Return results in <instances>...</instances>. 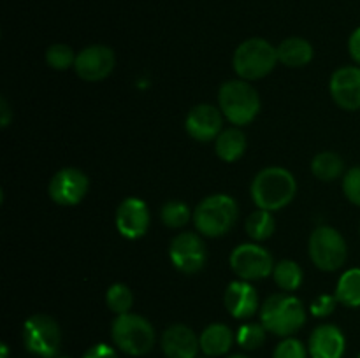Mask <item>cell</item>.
<instances>
[{
  "instance_id": "obj_1",
  "label": "cell",
  "mask_w": 360,
  "mask_h": 358,
  "mask_svg": "<svg viewBox=\"0 0 360 358\" xmlns=\"http://www.w3.org/2000/svg\"><path fill=\"white\" fill-rule=\"evenodd\" d=\"M297 193V183L283 167H266L252 183V199L259 209L274 213L287 207Z\"/></svg>"
},
{
  "instance_id": "obj_2",
  "label": "cell",
  "mask_w": 360,
  "mask_h": 358,
  "mask_svg": "<svg viewBox=\"0 0 360 358\" xmlns=\"http://www.w3.org/2000/svg\"><path fill=\"white\" fill-rule=\"evenodd\" d=\"M260 323L274 336L290 337L306 323V307L294 295L274 293L262 304Z\"/></svg>"
},
{
  "instance_id": "obj_3",
  "label": "cell",
  "mask_w": 360,
  "mask_h": 358,
  "mask_svg": "<svg viewBox=\"0 0 360 358\" xmlns=\"http://www.w3.org/2000/svg\"><path fill=\"white\" fill-rule=\"evenodd\" d=\"M239 216L238 202L231 195H210L195 207L193 223L199 234L206 237H221L234 228Z\"/></svg>"
},
{
  "instance_id": "obj_4",
  "label": "cell",
  "mask_w": 360,
  "mask_h": 358,
  "mask_svg": "<svg viewBox=\"0 0 360 358\" xmlns=\"http://www.w3.org/2000/svg\"><path fill=\"white\" fill-rule=\"evenodd\" d=\"M218 104L225 118L236 126L252 123L260 111L259 93L245 79H232L221 84L218 91Z\"/></svg>"
},
{
  "instance_id": "obj_5",
  "label": "cell",
  "mask_w": 360,
  "mask_h": 358,
  "mask_svg": "<svg viewBox=\"0 0 360 358\" xmlns=\"http://www.w3.org/2000/svg\"><path fill=\"white\" fill-rule=\"evenodd\" d=\"M278 51L266 39H246L238 46L232 58L236 74L245 81H257L273 72L276 67Z\"/></svg>"
},
{
  "instance_id": "obj_6",
  "label": "cell",
  "mask_w": 360,
  "mask_h": 358,
  "mask_svg": "<svg viewBox=\"0 0 360 358\" xmlns=\"http://www.w3.org/2000/svg\"><path fill=\"white\" fill-rule=\"evenodd\" d=\"M111 336L116 346L127 354L143 357L155 346V329L144 316L125 312L112 321Z\"/></svg>"
},
{
  "instance_id": "obj_7",
  "label": "cell",
  "mask_w": 360,
  "mask_h": 358,
  "mask_svg": "<svg viewBox=\"0 0 360 358\" xmlns=\"http://www.w3.org/2000/svg\"><path fill=\"white\" fill-rule=\"evenodd\" d=\"M308 253L316 269L334 272V270L341 269L347 262V241L336 228L322 225V227L313 230L311 237H309Z\"/></svg>"
},
{
  "instance_id": "obj_8",
  "label": "cell",
  "mask_w": 360,
  "mask_h": 358,
  "mask_svg": "<svg viewBox=\"0 0 360 358\" xmlns=\"http://www.w3.org/2000/svg\"><path fill=\"white\" fill-rule=\"evenodd\" d=\"M23 344L30 353L55 358L62 344V330L49 314H34L23 325Z\"/></svg>"
},
{
  "instance_id": "obj_9",
  "label": "cell",
  "mask_w": 360,
  "mask_h": 358,
  "mask_svg": "<svg viewBox=\"0 0 360 358\" xmlns=\"http://www.w3.org/2000/svg\"><path fill=\"white\" fill-rule=\"evenodd\" d=\"M231 267L239 279L260 281L273 274L274 260L262 246L246 242V244H239L231 253Z\"/></svg>"
},
{
  "instance_id": "obj_10",
  "label": "cell",
  "mask_w": 360,
  "mask_h": 358,
  "mask_svg": "<svg viewBox=\"0 0 360 358\" xmlns=\"http://www.w3.org/2000/svg\"><path fill=\"white\" fill-rule=\"evenodd\" d=\"M169 258L172 265L183 274H195L207 262V248L202 239L192 232L176 235L169 246Z\"/></svg>"
},
{
  "instance_id": "obj_11",
  "label": "cell",
  "mask_w": 360,
  "mask_h": 358,
  "mask_svg": "<svg viewBox=\"0 0 360 358\" xmlns=\"http://www.w3.org/2000/svg\"><path fill=\"white\" fill-rule=\"evenodd\" d=\"M88 186V175L83 171L76 167H65L60 168L49 181V197L58 206H77L81 200L86 197Z\"/></svg>"
},
{
  "instance_id": "obj_12",
  "label": "cell",
  "mask_w": 360,
  "mask_h": 358,
  "mask_svg": "<svg viewBox=\"0 0 360 358\" xmlns=\"http://www.w3.org/2000/svg\"><path fill=\"white\" fill-rule=\"evenodd\" d=\"M115 65V51L104 44H94L77 53L74 70L83 81L97 83V81H104L105 77L111 76Z\"/></svg>"
},
{
  "instance_id": "obj_13",
  "label": "cell",
  "mask_w": 360,
  "mask_h": 358,
  "mask_svg": "<svg viewBox=\"0 0 360 358\" xmlns=\"http://www.w3.org/2000/svg\"><path fill=\"white\" fill-rule=\"evenodd\" d=\"M185 130L192 139L199 142L217 140L224 130V112L211 104H199L186 114Z\"/></svg>"
},
{
  "instance_id": "obj_14",
  "label": "cell",
  "mask_w": 360,
  "mask_h": 358,
  "mask_svg": "<svg viewBox=\"0 0 360 358\" xmlns=\"http://www.w3.org/2000/svg\"><path fill=\"white\" fill-rule=\"evenodd\" d=\"M116 228L125 239H141L150 228V209L146 202L137 197H129L116 209Z\"/></svg>"
},
{
  "instance_id": "obj_15",
  "label": "cell",
  "mask_w": 360,
  "mask_h": 358,
  "mask_svg": "<svg viewBox=\"0 0 360 358\" xmlns=\"http://www.w3.org/2000/svg\"><path fill=\"white\" fill-rule=\"evenodd\" d=\"M330 97L345 111L360 109V67H341L330 77Z\"/></svg>"
},
{
  "instance_id": "obj_16",
  "label": "cell",
  "mask_w": 360,
  "mask_h": 358,
  "mask_svg": "<svg viewBox=\"0 0 360 358\" xmlns=\"http://www.w3.org/2000/svg\"><path fill=\"white\" fill-rule=\"evenodd\" d=\"M162 351L167 358H197L200 350L199 337L190 326L176 323L162 333Z\"/></svg>"
},
{
  "instance_id": "obj_17",
  "label": "cell",
  "mask_w": 360,
  "mask_h": 358,
  "mask_svg": "<svg viewBox=\"0 0 360 358\" xmlns=\"http://www.w3.org/2000/svg\"><path fill=\"white\" fill-rule=\"evenodd\" d=\"M227 311L238 319H248L259 309V295L250 281H232L224 295Z\"/></svg>"
},
{
  "instance_id": "obj_18",
  "label": "cell",
  "mask_w": 360,
  "mask_h": 358,
  "mask_svg": "<svg viewBox=\"0 0 360 358\" xmlns=\"http://www.w3.org/2000/svg\"><path fill=\"white\" fill-rule=\"evenodd\" d=\"M347 340L336 325L323 323L309 336V357L311 358H343Z\"/></svg>"
},
{
  "instance_id": "obj_19",
  "label": "cell",
  "mask_w": 360,
  "mask_h": 358,
  "mask_svg": "<svg viewBox=\"0 0 360 358\" xmlns=\"http://www.w3.org/2000/svg\"><path fill=\"white\" fill-rule=\"evenodd\" d=\"M200 351L206 357H221L227 353L234 343V333L224 323H211L199 336Z\"/></svg>"
},
{
  "instance_id": "obj_20",
  "label": "cell",
  "mask_w": 360,
  "mask_h": 358,
  "mask_svg": "<svg viewBox=\"0 0 360 358\" xmlns=\"http://www.w3.org/2000/svg\"><path fill=\"white\" fill-rule=\"evenodd\" d=\"M278 60L285 67L299 69V67L308 65L313 60V46L309 41L302 37H288L276 48Z\"/></svg>"
},
{
  "instance_id": "obj_21",
  "label": "cell",
  "mask_w": 360,
  "mask_h": 358,
  "mask_svg": "<svg viewBox=\"0 0 360 358\" xmlns=\"http://www.w3.org/2000/svg\"><path fill=\"white\" fill-rule=\"evenodd\" d=\"M214 151H217L218 158H221L224 161L239 160L246 151L245 132L236 126L221 130V133L214 140Z\"/></svg>"
},
{
  "instance_id": "obj_22",
  "label": "cell",
  "mask_w": 360,
  "mask_h": 358,
  "mask_svg": "<svg viewBox=\"0 0 360 358\" xmlns=\"http://www.w3.org/2000/svg\"><path fill=\"white\" fill-rule=\"evenodd\" d=\"M345 171V161L334 151H322L311 161V172L320 181L330 183L340 178Z\"/></svg>"
},
{
  "instance_id": "obj_23",
  "label": "cell",
  "mask_w": 360,
  "mask_h": 358,
  "mask_svg": "<svg viewBox=\"0 0 360 358\" xmlns=\"http://www.w3.org/2000/svg\"><path fill=\"white\" fill-rule=\"evenodd\" d=\"M336 298L347 307H360V269H350L340 277Z\"/></svg>"
},
{
  "instance_id": "obj_24",
  "label": "cell",
  "mask_w": 360,
  "mask_h": 358,
  "mask_svg": "<svg viewBox=\"0 0 360 358\" xmlns=\"http://www.w3.org/2000/svg\"><path fill=\"white\" fill-rule=\"evenodd\" d=\"M245 228L253 241H266L276 230V221L271 211L257 209L248 216Z\"/></svg>"
},
{
  "instance_id": "obj_25",
  "label": "cell",
  "mask_w": 360,
  "mask_h": 358,
  "mask_svg": "<svg viewBox=\"0 0 360 358\" xmlns=\"http://www.w3.org/2000/svg\"><path fill=\"white\" fill-rule=\"evenodd\" d=\"M274 281H276L278 286L285 291H295L302 283V269L299 267V263H295L294 260H281L274 265L273 270Z\"/></svg>"
},
{
  "instance_id": "obj_26",
  "label": "cell",
  "mask_w": 360,
  "mask_h": 358,
  "mask_svg": "<svg viewBox=\"0 0 360 358\" xmlns=\"http://www.w3.org/2000/svg\"><path fill=\"white\" fill-rule=\"evenodd\" d=\"M190 207L179 200H171L165 202L160 209V220L165 227L169 228H181L190 221Z\"/></svg>"
},
{
  "instance_id": "obj_27",
  "label": "cell",
  "mask_w": 360,
  "mask_h": 358,
  "mask_svg": "<svg viewBox=\"0 0 360 358\" xmlns=\"http://www.w3.org/2000/svg\"><path fill=\"white\" fill-rule=\"evenodd\" d=\"M105 304L116 314H125L130 311L134 304V295L130 288L123 283H116L108 288L105 293Z\"/></svg>"
},
{
  "instance_id": "obj_28",
  "label": "cell",
  "mask_w": 360,
  "mask_h": 358,
  "mask_svg": "<svg viewBox=\"0 0 360 358\" xmlns=\"http://www.w3.org/2000/svg\"><path fill=\"white\" fill-rule=\"evenodd\" d=\"M266 333L267 330L262 323H245L243 326H239L236 340L243 350L253 351L259 350L266 343Z\"/></svg>"
},
{
  "instance_id": "obj_29",
  "label": "cell",
  "mask_w": 360,
  "mask_h": 358,
  "mask_svg": "<svg viewBox=\"0 0 360 358\" xmlns=\"http://www.w3.org/2000/svg\"><path fill=\"white\" fill-rule=\"evenodd\" d=\"M76 53L67 44H53L46 51V62L55 70H67L76 63Z\"/></svg>"
},
{
  "instance_id": "obj_30",
  "label": "cell",
  "mask_w": 360,
  "mask_h": 358,
  "mask_svg": "<svg viewBox=\"0 0 360 358\" xmlns=\"http://www.w3.org/2000/svg\"><path fill=\"white\" fill-rule=\"evenodd\" d=\"M273 358H308V350L301 340L294 337H285L274 350Z\"/></svg>"
},
{
  "instance_id": "obj_31",
  "label": "cell",
  "mask_w": 360,
  "mask_h": 358,
  "mask_svg": "<svg viewBox=\"0 0 360 358\" xmlns=\"http://www.w3.org/2000/svg\"><path fill=\"white\" fill-rule=\"evenodd\" d=\"M343 192L352 204L360 207V165H355L345 174Z\"/></svg>"
},
{
  "instance_id": "obj_32",
  "label": "cell",
  "mask_w": 360,
  "mask_h": 358,
  "mask_svg": "<svg viewBox=\"0 0 360 358\" xmlns=\"http://www.w3.org/2000/svg\"><path fill=\"white\" fill-rule=\"evenodd\" d=\"M338 304V298L336 295H320L319 298H315L311 304V314L313 316H319V318H326L329 316L330 312L336 309Z\"/></svg>"
},
{
  "instance_id": "obj_33",
  "label": "cell",
  "mask_w": 360,
  "mask_h": 358,
  "mask_svg": "<svg viewBox=\"0 0 360 358\" xmlns=\"http://www.w3.org/2000/svg\"><path fill=\"white\" fill-rule=\"evenodd\" d=\"M83 358H118V354L109 344H95L83 354Z\"/></svg>"
},
{
  "instance_id": "obj_34",
  "label": "cell",
  "mask_w": 360,
  "mask_h": 358,
  "mask_svg": "<svg viewBox=\"0 0 360 358\" xmlns=\"http://www.w3.org/2000/svg\"><path fill=\"white\" fill-rule=\"evenodd\" d=\"M348 51H350V56L354 58V62L360 65V27L355 28L352 32L350 39H348Z\"/></svg>"
},
{
  "instance_id": "obj_35",
  "label": "cell",
  "mask_w": 360,
  "mask_h": 358,
  "mask_svg": "<svg viewBox=\"0 0 360 358\" xmlns=\"http://www.w3.org/2000/svg\"><path fill=\"white\" fill-rule=\"evenodd\" d=\"M11 118H13V112H11V107L9 104H7L6 97H2L0 98V125L6 128L11 123Z\"/></svg>"
},
{
  "instance_id": "obj_36",
  "label": "cell",
  "mask_w": 360,
  "mask_h": 358,
  "mask_svg": "<svg viewBox=\"0 0 360 358\" xmlns=\"http://www.w3.org/2000/svg\"><path fill=\"white\" fill-rule=\"evenodd\" d=\"M0 358H9V347L6 343L0 344Z\"/></svg>"
},
{
  "instance_id": "obj_37",
  "label": "cell",
  "mask_w": 360,
  "mask_h": 358,
  "mask_svg": "<svg viewBox=\"0 0 360 358\" xmlns=\"http://www.w3.org/2000/svg\"><path fill=\"white\" fill-rule=\"evenodd\" d=\"M229 358H250V357H246V354H232V357Z\"/></svg>"
},
{
  "instance_id": "obj_38",
  "label": "cell",
  "mask_w": 360,
  "mask_h": 358,
  "mask_svg": "<svg viewBox=\"0 0 360 358\" xmlns=\"http://www.w3.org/2000/svg\"><path fill=\"white\" fill-rule=\"evenodd\" d=\"M197 358H211V357H197Z\"/></svg>"
},
{
  "instance_id": "obj_39",
  "label": "cell",
  "mask_w": 360,
  "mask_h": 358,
  "mask_svg": "<svg viewBox=\"0 0 360 358\" xmlns=\"http://www.w3.org/2000/svg\"><path fill=\"white\" fill-rule=\"evenodd\" d=\"M55 358H69V357H55Z\"/></svg>"
},
{
  "instance_id": "obj_40",
  "label": "cell",
  "mask_w": 360,
  "mask_h": 358,
  "mask_svg": "<svg viewBox=\"0 0 360 358\" xmlns=\"http://www.w3.org/2000/svg\"><path fill=\"white\" fill-rule=\"evenodd\" d=\"M359 358H360V354H359Z\"/></svg>"
}]
</instances>
